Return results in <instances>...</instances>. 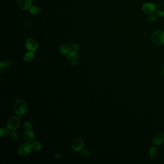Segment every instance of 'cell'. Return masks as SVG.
Instances as JSON below:
<instances>
[{
	"instance_id": "4fadbf2b",
	"label": "cell",
	"mask_w": 164,
	"mask_h": 164,
	"mask_svg": "<svg viewBox=\"0 0 164 164\" xmlns=\"http://www.w3.org/2000/svg\"><path fill=\"white\" fill-rule=\"evenodd\" d=\"M156 12L158 15L164 17V2L160 3L156 7Z\"/></svg>"
},
{
	"instance_id": "44dd1931",
	"label": "cell",
	"mask_w": 164,
	"mask_h": 164,
	"mask_svg": "<svg viewBox=\"0 0 164 164\" xmlns=\"http://www.w3.org/2000/svg\"><path fill=\"white\" fill-rule=\"evenodd\" d=\"M81 154L82 156L86 157L90 154V151L87 149H83L82 150H81Z\"/></svg>"
},
{
	"instance_id": "277c9868",
	"label": "cell",
	"mask_w": 164,
	"mask_h": 164,
	"mask_svg": "<svg viewBox=\"0 0 164 164\" xmlns=\"http://www.w3.org/2000/svg\"><path fill=\"white\" fill-rule=\"evenodd\" d=\"M71 147L74 151H79L82 150L84 147L83 140L79 137H76L72 140Z\"/></svg>"
},
{
	"instance_id": "3957f363",
	"label": "cell",
	"mask_w": 164,
	"mask_h": 164,
	"mask_svg": "<svg viewBox=\"0 0 164 164\" xmlns=\"http://www.w3.org/2000/svg\"><path fill=\"white\" fill-rule=\"evenodd\" d=\"M151 40L154 44L162 45L164 44V32L162 31H156L151 36Z\"/></svg>"
},
{
	"instance_id": "8fae6325",
	"label": "cell",
	"mask_w": 164,
	"mask_h": 164,
	"mask_svg": "<svg viewBox=\"0 0 164 164\" xmlns=\"http://www.w3.org/2000/svg\"><path fill=\"white\" fill-rule=\"evenodd\" d=\"M18 6L23 10H28L30 9L32 5L31 0H18Z\"/></svg>"
},
{
	"instance_id": "e0dca14e",
	"label": "cell",
	"mask_w": 164,
	"mask_h": 164,
	"mask_svg": "<svg viewBox=\"0 0 164 164\" xmlns=\"http://www.w3.org/2000/svg\"><path fill=\"white\" fill-rule=\"evenodd\" d=\"M9 133H10V131H9L8 129L3 127V128H1L0 129V135L2 137H7Z\"/></svg>"
},
{
	"instance_id": "ac0fdd59",
	"label": "cell",
	"mask_w": 164,
	"mask_h": 164,
	"mask_svg": "<svg viewBox=\"0 0 164 164\" xmlns=\"http://www.w3.org/2000/svg\"><path fill=\"white\" fill-rule=\"evenodd\" d=\"M40 8L37 6H33L29 9V12L32 15H37L40 13Z\"/></svg>"
},
{
	"instance_id": "6da1fadb",
	"label": "cell",
	"mask_w": 164,
	"mask_h": 164,
	"mask_svg": "<svg viewBox=\"0 0 164 164\" xmlns=\"http://www.w3.org/2000/svg\"><path fill=\"white\" fill-rule=\"evenodd\" d=\"M14 112L18 115H23L26 112L28 107L26 102L23 100H17L14 102L13 105Z\"/></svg>"
},
{
	"instance_id": "603a6c76",
	"label": "cell",
	"mask_w": 164,
	"mask_h": 164,
	"mask_svg": "<svg viewBox=\"0 0 164 164\" xmlns=\"http://www.w3.org/2000/svg\"><path fill=\"white\" fill-rule=\"evenodd\" d=\"M6 65H5V64L4 63H3V62H1L0 63V70H1V74L2 73L4 72V70H6Z\"/></svg>"
},
{
	"instance_id": "7c38bea8",
	"label": "cell",
	"mask_w": 164,
	"mask_h": 164,
	"mask_svg": "<svg viewBox=\"0 0 164 164\" xmlns=\"http://www.w3.org/2000/svg\"><path fill=\"white\" fill-rule=\"evenodd\" d=\"M59 51L62 54H68L71 52V47L67 44L62 45L59 48Z\"/></svg>"
},
{
	"instance_id": "9c48e42d",
	"label": "cell",
	"mask_w": 164,
	"mask_h": 164,
	"mask_svg": "<svg viewBox=\"0 0 164 164\" xmlns=\"http://www.w3.org/2000/svg\"><path fill=\"white\" fill-rule=\"evenodd\" d=\"M35 135L33 131L31 129L26 130L23 134V138L26 142L31 143L35 139Z\"/></svg>"
},
{
	"instance_id": "d6986e66",
	"label": "cell",
	"mask_w": 164,
	"mask_h": 164,
	"mask_svg": "<svg viewBox=\"0 0 164 164\" xmlns=\"http://www.w3.org/2000/svg\"><path fill=\"white\" fill-rule=\"evenodd\" d=\"M157 18V15L156 14H151L147 18V21L149 23H153L154 21H156Z\"/></svg>"
},
{
	"instance_id": "5bb4252c",
	"label": "cell",
	"mask_w": 164,
	"mask_h": 164,
	"mask_svg": "<svg viewBox=\"0 0 164 164\" xmlns=\"http://www.w3.org/2000/svg\"><path fill=\"white\" fill-rule=\"evenodd\" d=\"M158 149L156 146H153L151 148L149 151V156L151 158H156L158 154Z\"/></svg>"
},
{
	"instance_id": "2e32d148",
	"label": "cell",
	"mask_w": 164,
	"mask_h": 164,
	"mask_svg": "<svg viewBox=\"0 0 164 164\" xmlns=\"http://www.w3.org/2000/svg\"><path fill=\"white\" fill-rule=\"evenodd\" d=\"M31 147L32 149L36 151L40 150L42 148V145L41 143L38 141H34L31 143Z\"/></svg>"
},
{
	"instance_id": "ffe728a7",
	"label": "cell",
	"mask_w": 164,
	"mask_h": 164,
	"mask_svg": "<svg viewBox=\"0 0 164 164\" xmlns=\"http://www.w3.org/2000/svg\"><path fill=\"white\" fill-rule=\"evenodd\" d=\"M10 137L13 141H16L18 139V134L16 131H13L10 134Z\"/></svg>"
},
{
	"instance_id": "5b68a950",
	"label": "cell",
	"mask_w": 164,
	"mask_h": 164,
	"mask_svg": "<svg viewBox=\"0 0 164 164\" xmlns=\"http://www.w3.org/2000/svg\"><path fill=\"white\" fill-rule=\"evenodd\" d=\"M31 145L29 143H23L20 145V146L18 148V153L20 155L23 156H25L29 154L32 149Z\"/></svg>"
},
{
	"instance_id": "4316f807",
	"label": "cell",
	"mask_w": 164,
	"mask_h": 164,
	"mask_svg": "<svg viewBox=\"0 0 164 164\" xmlns=\"http://www.w3.org/2000/svg\"><path fill=\"white\" fill-rule=\"evenodd\" d=\"M162 72H163L164 75V65H163V68H162Z\"/></svg>"
},
{
	"instance_id": "30bf717a",
	"label": "cell",
	"mask_w": 164,
	"mask_h": 164,
	"mask_svg": "<svg viewBox=\"0 0 164 164\" xmlns=\"http://www.w3.org/2000/svg\"><path fill=\"white\" fill-rule=\"evenodd\" d=\"M67 62L71 65H75L79 61V56L76 53L71 51L67 54Z\"/></svg>"
},
{
	"instance_id": "8992f818",
	"label": "cell",
	"mask_w": 164,
	"mask_h": 164,
	"mask_svg": "<svg viewBox=\"0 0 164 164\" xmlns=\"http://www.w3.org/2000/svg\"><path fill=\"white\" fill-rule=\"evenodd\" d=\"M26 47L29 51L35 52L38 49V44L34 39L29 38L26 40Z\"/></svg>"
},
{
	"instance_id": "484cf974",
	"label": "cell",
	"mask_w": 164,
	"mask_h": 164,
	"mask_svg": "<svg viewBox=\"0 0 164 164\" xmlns=\"http://www.w3.org/2000/svg\"><path fill=\"white\" fill-rule=\"evenodd\" d=\"M54 156H55L56 157H57V158H61V156L59 155V154H56Z\"/></svg>"
},
{
	"instance_id": "7a4b0ae2",
	"label": "cell",
	"mask_w": 164,
	"mask_h": 164,
	"mask_svg": "<svg viewBox=\"0 0 164 164\" xmlns=\"http://www.w3.org/2000/svg\"><path fill=\"white\" fill-rule=\"evenodd\" d=\"M19 117L12 116L9 118L7 122V127L9 130L12 131H15L17 129L20 125V120Z\"/></svg>"
},
{
	"instance_id": "52a82bcc",
	"label": "cell",
	"mask_w": 164,
	"mask_h": 164,
	"mask_svg": "<svg viewBox=\"0 0 164 164\" xmlns=\"http://www.w3.org/2000/svg\"><path fill=\"white\" fill-rule=\"evenodd\" d=\"M152 142L156 146H159L164 142V134L159 132L154 134L152 138Z\"/></svg>"
},
{
	"instance_id": "9a60e30c",
	"label": "cell",
	"mask_w": 164,
	"mask_h": 164,
	"mask_svg": "<svg viewBox=\"0 0 164 164\" xmlns=\"http://www.w3.org/2000/svg\"><path fill=\"white\" fill-rule=\"evenodd\" d=\"M34 57H35V54L34 52L29 51L24 56V59L26 62H30L32 61Z\"/></svg>"
},
{
	"instance_id": "ba28073f",
	"label": "cell",
	"mask_w": 164,
	"mask_h": 164,
	"mask_svg": "<svg viewBox=\"0 0 164 164\" xmlns=\"http://www.w3.org/2000/svg\"><path fill=\"white\" fill-rule=\"evenodd\" d=\"M142 10L145 14L151 15L155 12L156 7L152 3H147L143 4L142 7Z\"/></svg>"
},
{
	"instance_id": "d4e9b609",
	"label": "cell",
	"mask_w": 164,
	"mask_h": 164,
	"mask_svg": "<svg viewBox=\"0 0 164 164\" xmlns=\"http://www.w3.org/2000/svg\"><path fill=\"white\" fill-rule=\"evenodd\" d=\"M4 63L5 64V65H6V67H9L10 65H11V63L9 61H6Z\"/></svg>"
},
{
	"instance_id": "cb8c5ba5",
	"label": "cell",
	"mask_w": 164,
	"mask_h": 164,
	"mask_svg": "<svg viewBox=\"0 0 164 164\" xmlns=\"http://www.w3.org/2000/svg\"><path fill=\"white\" fill-rule=\"evenodd\" d=\"M31 127H32L31 124V122H29L28 121L26 122L24 124V128L26 130H29V129H31Z\"/></svg>"
},
{
	"instance_id": "7402d4cb",
	"label": "cell",
	"mask_w": 164,
	"mask_h": 164,
	"mask_svg": "<svg viewBox=\"0 0 164 164\" xmlns=\"http://www.w3.org/2000/svg\"><path fill=\"white\" fill-rule=\"evenodd\" d=\"M79 45L77 44L76 43H74L73 44L71 45V51L72 52L76 53L79 51Z\"/></svg>"
}]
</instances>
